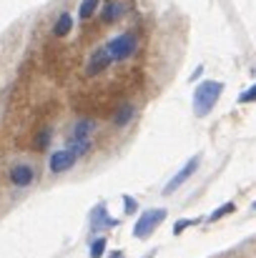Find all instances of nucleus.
<instances>
[{"mask_svg": "<svg viewBox=\"0 0 256 258\" xmlns=\"http://www.w3.org/2000/svg\"><path fill=\"white\" fill-rule=\"evenodd\" d=\"M221 93H224V83L221 81H203V83H198L193 88V113L198 118H206L214 110V105L219 103Z\"/></svg>", "mask_w": 256, "mask_h": 258, "instance_id": "obj_1", "label": "nucleus"}, {"mask_svg": "<svg viewBox=\"0 0 256 258\" xmlns=\"http://www.w3.org/2000/svg\"><path fill=\"white\" fill-rule=\"evenodd\" d=\"M106 50H108V55H111L113 63H126V60L133 58L136 50H138V35H136L133 30H123V33L113 35V38L106 43Z\"/></svg>", "mask_w": 256, "mask_h": 258, "instance_id": "obj_2", "label": "nucleus"}, {"mask_svg": "<svg viewBox=\"0 0 256 258\" xmlns=\"http://www.w3.org/2000/svg\"><path fill=\"white\" fill-rule=\"evenodd\" d=\"M166 216H169L166 208H148V211H143V213L138 216V221L133 223V238L146 241V238L166 221Z\"/></svg>", "mask_w": 256, "mask_h": 258, "instance_id": "obj_3", "label": "nucleus"}, {"mask_svg": "<svg viewBox=\"0 0 256 258\" xmlns=\"http://www.w3.org/2000/svg\"><path fill=\"white\" fill-rule=\"evenodd\" d=\"M5 178H8V183H10L13 188L23 190V188H30V185L35 183L38 173H35V166H30V163H25V161H18V163L8 166Z\"/></svg>", "mask_w": 256, "mask_h": 258, "instance_id": "obj_4", "label": "nucleus"}, {"mask_svg": "<svg viewBox=\"0 0 256 258\" xmlns=\"http://www.w3.org/2000/svg\"><path fill=\"white\" fill-rule=\"evenodd\" d=\"M111 66H113V60H111L106 45H98V48L90 50V55H88V60H85V66H83V73L88 78H98V76H103Z\"/></svg>", "mask_w": 256, "mask_h": 258, "instance_id": "obj_5", "label": "nucleus"}, {"mask_svg": "<svg viewBox=\"0 0 256 258\" xmlns=\"http://www.w3.org/2000/svg\"><path fill=\"white\" fill-rule=\"evenodd\" d=\"M76 163H78V156H76L73 151H68V148H61V151H53V153H50V158H48V171L61 175V173L73 171Z\"/></svg>", "mask_w": 256, "mask_h": 258, "instance_id": "obj_6", "label": "nucleus"}, {"mask_svg": "<svg viewBox=\"0 0 256 258\" xmlns=\"http://www.w3.org/2000/svg\"><path fill=\"white\" fill-rule=\"evenodd\" d=\"M126 13H128V5H126L123 0H108V3L98 10V18H100L103 25H113V23L123 20Z\"/></svg>", "mask_w": 256, "mask_h": 258, "instance_id": "obj_7", "label": "nucleus"}, {"mask_svg": "<svg viewBox=\"0 0 256 258\" xmlns=\"http://www.w3.org/2000/svg\"><path fill=\"white\" fill-rule=\"evenodd\" d=\"M198 163H201V156H193V158H188V161H186V166H183V168H181V171L176 173V175L171 178L169 183H166L164 193H166V196H171L173 190H178V188H181V185H183V183H186V180H188V178H191L193 173H196Z\"/></svg>", "mask_w": 256, "mask_h": 258, "instance_id": "obj_8", "label": "nucleus"}, {"mask_svg": "<svg viewBox=\"0 0 256 258\" xmlns=\"http://www.w3.org/2000/svg\"><path fill=\"white\" fill-rule=\"evenodd\" d=\"M118 223H121V221H118V218H111L103 203H98V206L90 211V231H93V233H100V231H108V228H118Z\"/></svg>", "mask_w": 256, "mask_h": 258, "instance_id": "obj_9", "label": "nucleus"}, {"mask_svg": "<svg viewBox=\"0 0 256 258\" xmlns=\"http://www.w3.org/2000/svg\"><path fill=\"white\" fill-rule=\"evenodd\" d=\"M95 131H98V123H95L93 118H78V120H73V125H71L68 141H90Z\"/></svg>", "mask_w": 256, "mask_h": 258, "instance_id": "obj_10", "label": "nucleus"}, {"mask_svg": "<svg viewBox=\"0 0 256 258\" xmlns=\"http://www.w3.org/2000/svg\"><path fill=\"white\" fill-rule=\"evenodd\" d=\"M133 118H136V105L133 103H121L111 113V125L113 128H126V125L133 123Z\"/></svg>", "mask_w": 256, "mask_h": 258, "instance_id": "obj_11", "label": "nucleus"}, {"mask_svg": "<svg viewBox=\"0 0 256 258\" xmlns=\"http://www.w3.org/2000/svg\"><path fill=\"white\" fill-rule=\"evenodd\" d=\"M71 30H73V15H71L68 10H63V13L56 18L50 33H53V38H66V35H71Z\"/></svg>", "mask_w": 256, "mask_h": 258, "instance_id": "obj_12", "label": "nucleus"}, {"mask_svg": "<svg viewBox=\"0 0 256 258\" xmlns=\"http://www.w3.org/2000/svg\"><path fill=\"white\" fill-rule=\"evenodd\" d=\"M50 141H53V128H40L33 138V146H35V151H48Z\"/></svg>", "mask_w": 256, "mask_h": 258, "instance_id": "obj_13", "label": "nucleus"}, {"mask_svg": "<svg viewBox=\"0 0 256 258\" xmlns=\"http://www.w3.org/2000/svg\"><path fill=\"white\" fill-rule=\"evenodd\" d=\"M66 148L73 151V153L78 156V161H81V158H85V156L93 151V143H90V141H66Z\"/></svg>", "mask_w": 256, "mask_h": 258, "instance_id": "obj_14", "label": "nucleus"}, {"mask_svg": "<svg viewBox=\"0 0 256 258\" xmlns=\"http://www.w3.org/2000/svg\"><path fill=\"white\" fill-rule=\"evenodd\" d=\"M236 211V203L234 201H229V203H224V206H219L214 213H209V218H206V223H216V221H221V218H226V216H231Z\"/></svg>", "mask_w": 256, "mask_h": 258, "instance_id": "obj_15", "label": "nucleus"}, {"mask_svg": "<svg viewBox=\"0 0 256 258\" xmlns=\"http://www.w3.org/2000/svg\"><path fill=\"white\" fill-rule=\"evenodd\" d=\"M95 13H98V0H83V3H81V8H78V20L88 23Z\"/></svg>", "mask_w": 256, "mask_h": 258, "instance_id": "obj_16", "label": "nucleus"}, {"mask_svg": "<svg viewBox=\"0 0 256 258\" xmlns=\"http://www.w3.org/2000/svg\"><path fill=\"white\" fill-rule=\"evenodd\" d=\"M106 248H108V241H106V236H95V238H90V258H103L106 253Z\"/></svg>", "mask_w": 256, "mask_h": 258, "instance_id": "obj_17", "label": "nucleus"}, {"mask_svg": "<svg viewBox=\"0 0 256 258\" xmlns=\"http://www.w3.org/2000/svg\"><path fill=\"white\" fill-rule=\"evenodd\" d=\"M198 223H203V218H181V221H176V223H173V236H181L186 228L198 226Z\"/></svg>", "mask_w": 256, "mask_h": 258, "instance_id": "obj_18", "label": "nucleus"}, {"mask_svg": "<svg viewBox=\"0 0 256 258\" xmlns=\"http://www.w3.org/2000/svg\"><path fill=\"white\" fill-rule=\"evenodd\" d=\"M123 213L126 216H133V213H138V201L133 198V196H123Z\"/></svg>", "mask_w": 256, "mask_h": 258, "instance_id": "obj_19", "label": "nucleus"}, {"mask_svg": "<svg viewBox=\"0 0 256 258\" xmlns=\"http://www.w3.org/2000/svg\"><path fill=\"white\" fill-rule=\"evenodd\" d=\"M239 103H256V83L239 95Z\"/></svg>", "mask_w": 256, "mask_h": 258, "instance_id": "obj_20", "label": "nucleus"}, {"mask_svg": "<svg viewBox=\"0 0 256 258\" xmlns=\"http://www.w3.org/2000/svg\"><path fill=\"white\" fill-rule=\"evenodd\" d=\"M201 73H203V66H198V68H196V71H193V76H191V81H196V78H198V76H201Z\"/></svg>", "mask_w": 256, "mask_h": 258, "instance_id": "obj_21", "label": "nucleus"}, {"mask_svg": "<svg viewBox=\"0 0 256 258\" xmlns=\"http://www.w3.org/2000/svg\"><path fill=\"white\" fill-rule=\"evenodd\" d=\"M111 258H126V256H123V251H111Z\"/></svg>", "mask_w": 256, "mask_h": 258, "instance_id": "obj_22", "label": "nucleus"}]
</instances>
